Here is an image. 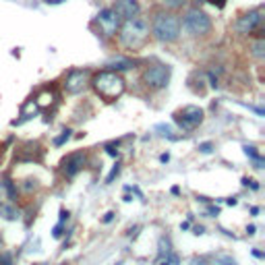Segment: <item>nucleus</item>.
Segmentation results:
<instances>
[{
    "instance_id": "obj_1",
    "label": "nucleus",
    "mask_w": 265,
    "mask_h": 265,
    "mask_svg": "<svg viewBox=\"0 0 265 265\" xmlns=\"http://www.w3.org/2000/svg\"><path fill=\"white\" fill-rule=\"evenodd\" d=\"M118 43L124 50H141L147 39H149V23L143 17H132V19H124L122 27H118Z\"/></svg>"
},
{
    "instance_id": "obj_2",
    "label": "nucleus",
    "mask_w": 265,
    "mask_h": 265,
    "mask_svg": "<svg viewBox=\"0 0 265 265\" xmlns=\"http://www.w3.org/2000/svg\"><path fill=\"white\" fill-rule=\"evenodd\" d=\"M151 33L162 43H172L181 37V17L172 11H156L151 19Z\"/></svg>"
},
{
    "instance_id": "obj_3",
    "label": "nucleus",
    "mask_w": 265,
    "mask_h": 265,
    "mask_svg": "<svg viewBox=\"0 0 265 265\" xmlns=\"http://www.w3.org/2000/svg\"><path fill=\"white\" fill-rule=\"evenodd\" d=\"M94 90L100 98H104L106 102H114L124 94V79L118 75V71H100L94 81Z\"/></svg>"
},
{
    "instance_id": "obj_4",
    "label": "nucleus",
    "mask_w": 265,
    "mask_h": 265,
    "mask_svg": "<svg viewBox=\"0 0 265 265\" xmlns=\"http://www.w3.org/2000/svg\"><path fill=\"white\" fill-rule=\"evenodd\" d=\"M181 27H185V31H187L189 35L199 37V35H205V33L211 31V19H209V15H207L205 11H201V9H191V11L185 15Z\"/></svg>"
},
{
    "instance_id": "obj_5",
    "label": "nucleus",
    "mask_w": 265,
    "mask_h": 265,
    "mask_svg": "<svg viewBox=\"0 0 265 265\" xmlns=\"http://www.w3.org/2000/svg\"><path fill=\"white\" fill-rule=\"evenodd\" d=\"M203 118H205V112L199 106H185L183 110H179V112L174 114V122L179 124L183 130L197 128L199 124L203 122Z\"/></svg>"
},
{
    "instance_id": "obj_6",
    "label": "nucleus",
    "mask_w": 265,
    "mask_h": 265,
    "mask_svg": "<svg viewBox=\"0 0 265 265\" xmlns=\"http://www.w3.org/2000/svg\"><path fill=\"white\" fill-rule=\"evenodd\" d=\"M170 66L168 64H151L147 66V71L143 73V81L147 87H151V90H162V87L168 85L170 81Z\"/></svg>"
},
{
    "instance_id": "obj_7",
    "label": "nucleus",
    "mask_w": 265,
    "mask_h": 265,
    "mask_svg": "<svg viewBox=\"0 0 265 265\" xmlns=\"http://www.w3.org/2000/svg\"><path fill=\"white\" fill-rule=\"evenodd\" d=\"M96 21H98V25H100V31H102L106 37H112V35H116L122 19H120L112 9H102V11L98 13Z\"/></svg>"
},
{
    "instance_id": "obj_8",
    "label": "nucleus",
    "mask_w": 265,
    "mask_h": 265,
    "mask_svg": "<svg viewBox=\"0 0 265 265\" xmlns=\"http://www.w3.org/2000/svg\"><path fill=\"white\" fill-rule=\"evenodd\" d=\"M87 83H90V71L75 69V71H71L69 75H66V79H64V92L71 94V96H77V94H81L85 90Z\"/></svg>"
},
{
    "instance_id": "obj_9",
    "label": "nucleus",
    "mask_w": 265,
    "mask_h": 265,
    "mask_svg": "<svg viewBox=\"0 0 265 265\" xmlns=\"http://www.w3.org/2000/svg\"><path fill=\"white\" fill-rule=\"evenodd\" d=\"M263 23V9H255L245 13L238 21H236V31L238 33H253L261 27Z\"/></svg>"
},
{
    "instance_id": "obj_10",
    "label": "nucleus",
    "mask_w": 265,
    "mask_h": 265,
    "mask_svg": "<svg viewBox=\"0 0 265 265\" xmlns=\"http://www.w3.org/2000/svg\"><path fill=\"white\" fill-rule=\"evenodd\" d=\"M112 11L124 21V19H132L141 13V5L139 0H116L112 5Z\"/></svg>"
},
{
    "instance_id": "obj_11",
    "label": "nucleus",
    "mask_w": 265,
    "mask_h": 265,
    "mask_svg": "<svg viewBox=\"0 0 265 265\" xmlns=\"http://www.w3.org/2000/svg\"><path fill=\"white\" fill-rule=\"evenodd\" d=\"M83 166H85V153L77 151V153H71V156L62 162V172H64L66 179H75V176L83 170Z\"/></svg>"
},
{
    "instance_id": "obj_12",
    "label": "nucleus",
    "mask_w": 265,
    "mask_h": 265,
    "mask_svg": "<svg viewBox=\"0 0 265 265\" xmlns=\"http://www.w3.org/2000/svg\"><path fill=\"white\" fill-rule=\"evenodd\" d=\"M242 149H245V153H247V156L255 162V168H263V158L259 156V151H257V147H253V145H245V147H242Z\"/></svg>"
},
{
    "instance_id": "obj_13",
    "label": "nucleus",
    "mask_w": 265,
    "mask_h": 265,
    "mask_svg": "<svg viewBox=\"0 0 265 265\" xmlns=\"http://www.w3.org/2000/svg\"><path fill=\"white\" fill-rule=\"evenodd\" d=\"M0 217H5L9 219V222H13V219L19 217V211L13 207V205H5V203H0Z\"/></svg>"
},
{
    "instance_id": "obj_14",
    "label": "nucleus",
    "mask_w": 265,
    "mask_h": 265,
    "mask_svg": "<svg viewBox=\"0 0 265 265\" xmlns=\"http://www.w3.org/2000/svg\"><path fill=\"white\" fill-rule=\"evenodd\" d=\"M130 66H132V60H128V58H116V60L110 62V71H126V69H130Z\"/></svg>"
},
{
    "instance_id": "obj_15",
    "label": "nucleus",
    "mask_w": 265,
    "mask_h": 265,
    "mask_svg": "<svg viewBox=\"0 0 265 265\" xmlns=\"http://www.w3.org/2000/svg\"><path fill=\"white\" fill-rule=\"evenodd\" d=\"M263 50H265V41H263V39H257V41L253 43V56L261 60V58L265 56V52H263Z\"/></svg>"
},
{
    "instance_id": "obj_16",
    "label": "nucleus",
    "mask_w": 265,
    "mask_h": 265,
    "mask_svg": "<svg viewBox=\"0 0 265 265\" xmlns=\"http://www.w3.org/2000/svg\"><path fill=\"white\" fill-rule=\"evenodd\" d=\"M71 132H73L71 128H64V130H62V135L54 139V145H56V147H60V145H64L66 141H69V139H71Z\"/></svg>"
},
{
    "instance_id": "obj_17",
    "label": "nucleus",
    "mask_w": 265,
    "mask_h": 265,
    "mask_svg": "<svg viewBox=\"0 0 265 265\" xmlns=\"http://www.w3.org/2000/svg\"><path fill=\"white\" fill-rule=\"evenodd\" d=\"M160 265H179V257L174 253H166V257H160Z\"/></svg>"
},
{
    "instance_id": "obj_18",
    "label": "nucleus",
    "mask_w": 265,
    "mask_h": 265,
    "mask_svg": "<svg viewBox=\"0 0 265 265\" xmlns=\"http://www.w3.org/2000/svg\"><path fill=\"white\" fill-rule=\"evenodd\" d=\"M217 263L219 265H238L230 255H226V253H222V255H217Z\"/></svg>"
},
{
    "instance_id": "obj_19",
    "label": "nucleus",
    "mask_w": 265,
    "mask_h": 265,
    "mask_svg": "<svg viewBox=\"0 0 265 265\" xmlns=\"http://www.w3.org/2000/svg\"><path fill=\"white\" fill-rule=\"evenodd\" d=\"M162 3H164L168 9H181L183 5H187V0H162Z\"/></svg>"
},
{
    "instance_id": "obj_20",
    "label": "nucleus",
    "mask_w": 265,
    "mask_h": 265,
    "mask_svg": "<svg viewBox=\"0 0 265 265\" xmlns=\"http://www.w3.org/2000/svg\"><path fill=\"white\" fill-rule=\"evenodd\" d=\"M156 130H162L160 135H164V137H172V126L170 124H158Z\"/></svg>"
},
{
    "instance_id": "obj_21",
    "label": "nucleus",
    "mask_w": 265,
    "mask_h": 265,
    "mask_svg": "<svg viewBox=\"0 0 265 265\" xmlns=\"http://www.w3.org/2000/svg\"><path fill=\"white\" fill-rule=\"evenodd\" d=\"M118 172H120V164H114V168H112V172H110L108 174V179H106V183L110 185V183H112L114 179H116V176H118Z\"/></svg>"
},
{
    "instance_id": "obj_22",
    "label": "nucleus",
    "mask_w": 265,
    "mask_h": 265,
    "mask_svg": "<svg viewBox=\"0 0 265 265\" xmlns=\"http://www.w3.org/2000/svg\"><path fill=\"white\" fill-rule=\"evenodd\" d=\"M5 187H7V191H9V197L11 199H17V195H15V185H13V181H5Z\"/></svg>"
},
{
    "instance_id": "obj_23",
    "label": "nucleus",
    "mask_w": 265,
    "mask_h": 265,
    "mask_svg": "<svg viewBox=\"0 0 265 265\" xmlns=\"http://www.w3.org/2000/svg\"><path fill=\"white\" fill-rule=\"evenodd\" d=\"M0 265H13L11 253H3V255H0Z\"/></svg>"
},
{
    "instance_id": "obj_24",
    "label": "nucleus",
    "mask_w": 265,
    "mask_h": 265,
    "mask_svg": "<svg viewBox=\"0 0 265 265\" xmlns=\"http://www.w3.org/2000/svg\"><path fill=\"white\" fill-rule=\"evenodd\" d=\"M62 232H64V224H60V222H58V224L54 226V230H52V236H54V238H60V236H62Z\"/></svg>"
},
{
    "instance_id": "obj_25",
    "label": "nucleus",
    "mask_w": 265,
    "mask_h": 265,
    "mask_svg": "<svg viewBox=\"0 0 265 265\" xmlns=\"http://www.w3.org/2000/svg\"><path fill=\"white\" fill-rule=\"evenodd\" d=\"M199 151H201V153H211V151H213V145H211V143H201V145H199Z\"/></svg>"
},
{
    "instance_id": "obj_26",
    "label": "nucleus",
    "mask_w": 265,
    "mask_h": 265,
    "mask_svg": "<svg viewBox=\"0 0 265 265\" xmlns=\"http://www.w3.org/2000/svg\"><path fill=\"white\" fill-rule=\"evenodd\" d=\"M242 185H245V187H251L253 191H257V189H259V185H257L253 179H242Z\"/></svg>"
},
{
    "instance_id": "obj_27",
    "label": "nucleus",
    "mask_w": 265,
    "mask_h": 265,
    "mask_svg": "<svg viewBox=\"0 0 265 265\" xmlns=\"http://www.w3.org/2000/svg\"><path fill=\"white\" fill-rule=\"evenodd\" d=\"M112 219H114V211H108V213L102 217V222H104V224H108V222H112Z\"/></svg>"
},
{
    "instance_id": "obj_28",
    "label": "nucleus",
    "mask_w": 265,
    "mask_h": 265,
    "mask_svg": "<svg viewBox=\"0 0 265 265\" xmlns=\"http://www.w3.org/2000/svg\"><path fill=\"white\" fill-rule=\"evenodd\" d=\"M66 219H69V211H64V209H60V224H64Z\"/></svg>"
},
{
    "instance_id": "obj_29",
    "label": "nucleus",
    "mask_w": 265,
    "mask_h": 265,
    "mask_svg": "<svg viewBox=\"0 0 265 265\" xmlns=\"http://www.w3.org/2000/svg\"><path fill=\"white\" fill-rule=\"evenodd\" d=\"M106 149H108V153H110V156H114V158H116V156H118V151H116V149H114V147H112V145H108V147H106Z\"/></svg>"
},
{
    "instance_id": "obj_30",
    "label": "nucleus",
    "mask_w": 265,
    "mask_h": 265,
    "mask_svg": "<svg viewBox=\"0 0 265 265\" xmlns=\"http://www.w3.org/2000/svg\"><path fill=\"white\" fill-rule=\"evenodd\" d=\"M207 213H209V215H217V213H219V209H217V207H209V209H207Z\"/></svg>"
},
{
    "instance_id": "obj_31",
    "label": "nucleus",
    "mask_w": 265,
    "mask_h": 265,
    "mask_svg": "<svg viewBox=\"0 0 265 265\" xmlns=\"http://www.w3.org/2000/svg\"><path fill=\"white\" fill-rule=\"evenodd\" d=\"M209 3H211V5H217V7H224L226 0H209Z\"/></svg>"
},
{
    "instance_id": "obj_32",
    "label": "nucleus",
    "mask_w": 265,
    "mask_h": 265,
    "mask_svg": "<svg viewBox=\"0 0 265 265\" xmlns=\"http://www.w3.org/2000/svg\"><path fill=\"white\" fill-rule=\"evenodd\" d=\"M48 5H62V3H66V0H46Z\"/></svg>"
},
{
    "instance_id": "obj_33",
    "label": "nucleus",
    "mask_w": 265,
    "mask_h": 265,
    "mask_svg": "<svg viewBox=\"0 0 265 265\" xmlns=\"http://www.w3.org/2000/svg\"><path fill=\"white\" fill-rule=\"evenodd\" d=\"M168 160H170V156H168V153H162V156H160V162H164V164H166Z\"/></svg>"
},
{
    "instance_id": "obj_34",
    "label": "nucleus",
    "mask_w": 265,
    "mask_h": 265,
    "mask_svg": "<svg viewBox=\"0 0 265 265\" xmlns=\"http://www.w3.org/2000/svg\"><path fill=\"white\" fill-rule=\"evenodd\" d=\"M195 234H203V226H195Z\"/></svg>"
},
{
    "instance_id": "obj_35",
    "label": "nucleus",
    "mask_w": 265,
    "mask_h": 265,
    "mask_svg": "<svg viewBox=\"0 0 265 265\" xmlns=\"http://www.w3.org/2000/svg\"><path fill=\"white\" fill-rule=\"evenodd\" d=\"M253 255H255L257 259H263V253H261V251H253Z\"/></svg>"
},
{
    "instance_id": "obj_36",
    "label": "nucleus",
    "mask_w": 265,
    "mask_h": 265,
    "mask_svg": "<svg viewBox=\"0 0 265 265\" xmlns=\"http://www.w3.org/2000/svg\"><path fill=\"white\" fill-rule=\"evenodd\" d=\"M255 230H257L255 226H249V228H247V232H249V234H255Z\"/></svg>"
},
{
    "instance_id": "obj_37",
    "label": "nucleus",
    "mask_w": 265,
    "mask_h": 265,
    "mask_svg": "<svg viewBox=\"0 0 265 265\" xmlns=\"http://www.w3.org/2000/svg\"><path fill=\"white\" fill-rule=\"evenodd\" d=\"M0 247H3V238H0Z\"/></svg>"
},
{
    "instance_id": "obj_38",
    "label": "nucleus",
    "mask_w": 265,
    "mask_h": 265,
    "mask_svg": "<svg viewBox=\"0 0 265 265\" xmlns=\"http://www.w3.org/2000/svg\"><path fill=\"white\" fill-rule=\"evenodd\" d=\"M37 265H46V263H37Z\"/></svg>"
}]
</instances>
